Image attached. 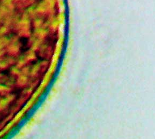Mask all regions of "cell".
<instances>
[{
    "label": "cell",
    "instance_id": "1",
    "mask_svg": "<svg viewBox=\"0 0 155 139\" xmlns=\"http://www.w3.org/2000/svg\"><path fill=\"white\" fill-rule=\"evenodd\" d=\"M21 49L24 51H26L28 48V40L26 38H21Z\"/></svg>",
    "mask_w": 155,
    "mask_h": 139
}]
</instances>
